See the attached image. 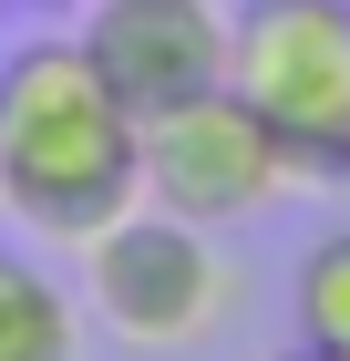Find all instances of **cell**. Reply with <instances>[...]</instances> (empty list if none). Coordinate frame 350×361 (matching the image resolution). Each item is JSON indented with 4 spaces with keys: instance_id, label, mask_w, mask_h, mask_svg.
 Listing matches in <instances>:
<instances>
[{
    "instance_id": "5",
    "label": "cell",
    "mask_w": 350,
    "mask_h": 361,
    "mask_svg": "<svg viewBox=\"0 0 350 361\" xmlns=\"http://www.w3.org/2000/svg\"><path fill=\"white\" fill-rule=\"evenodd\" d=\"M82 52L104 62V83L144 124V114L227 83V11L216 0H82Z\"/></svg>"
},
{
    "instance_id": "7",
    "label": "cell",
    "mask_w": 350,
    "mask_h": 361,
    "mask_svg": "<svg viewBox=\"0 0 350 361\" xmlns=\"http://www.w3.org/2000/svg\"><path fill=\"white\" fill-rule=\"evenodd\" d=\"M299 341L350 351V227H330L320 248L299 258Z\"/></svg>"
},
{
    "instance_id": "8",
    "label": "cell",
    "mask_w": 350,
    "mask_h": 361,
    "mask_svg": "<svg viewBox=\"0 0 350 361\" xmlns=\"http://www.w3.org/2000/svg\"><path fill=\"white\" fill-rule=\"evenodd\" d=\"M278 361H350V351H330V341H299V351H278Z\"/></svg>"
},
{
    "instance_id": "3",
    "label": "cell",
    "mask_w": 350,
    "mask_h": 361,
    "mask_svg": "<svg viewBox=\"0 0 350 361\" xmlns=\"http://www.w3.org/2000/svg\"><path fill=\"white\" fill-rule=\"evenodd\" d=\"M82 300L135 351H186V341H206L227 320V258L206 248L196 217L135 196L104 238H82Z\"/></svg>"
},
{
    "instance_id": "1",
    "label": "cell",
    "mask_w": 350,
    "mask_h": 361,
    "mask_svg": "<svg viewBox=\"0 0 350 361\" xmlns=\"http://www.w3.org/2000/svg\"><path fill=\"white\" fill-rule=\"evenodd\" d=\"M144 196L135 104L104 83V62L73 42H21L0 62V207L42 238H104Z\"/></svg>"
},
{
    "instance_id": "6",
    "label": "cell",
    "mask_w": 350,
    "mask_h": 361,
    "mask_svg": "<svg viewBox=\"0 0 350 361\" xmlns=\"http://www.w3.org/2000/svg\"><path fill=\"white\" fill-rule=\"evenodd\" d=\"M82 351V320L62 300V279L42 258L0 248V361H73Z\"/></svg>"
},
{
    "instance_id": "2",
    "label": "cell",
    "mask_w": 350,
    "mask_h": 361,
    "mask_svg": "<svg viewBox=\"0 0 350 361\" xmlns=\"http://www.w3.org/2000/svg\"><path fill=\"white\" fill-rule=\"evenodd\" d=\"M227 93L289 155V186H350V0H247L227 21Z\"/></svg>"
},
{
    "instance_id": "4",
    "label": "cell",
    "mask_w": 350,
    "mask_h": 361,
    "mask_svg": "<svg viewBox=\"0 0 350 361\" xmlns=\"http://www.w3.org/2000/svg\"><path fill=\"white\" fill-rule=\"evenodd\" d=\"M135 145H144V196L175 207V217H196V227H247V217H268L278 196H289L278 135L227 83H206V93H186V104L144 114Z\"/></svg>"
},
{
    "instance_id": "9",
    "label": "cell",
    "mask_w": 350,
    "mask_h": 361,
    "mask_svg": "<svg viewBox=\"0 0 350 361\" xmlns=\"http://www.w3.org/2000/svg\"><path fill=\"white\" fill-rule=\"evenodd\" d=\"M21 11H82V0H21Z\"/></svg>"
}]
</instances>
